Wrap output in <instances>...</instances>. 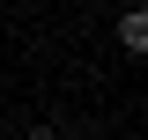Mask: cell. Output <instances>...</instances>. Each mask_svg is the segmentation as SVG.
I'll return each mask as SVG.
<instances>
[{
  "instance_id": "cell-3",
  "label": "cell",
  "mask_w": 148,
  "mask_h": 140,
  "mask_svg": "<svg viewBox=\"0 0 148 140\" xmlns=\"http://www.w3.org/2000/svg\"><path fill=\"white\" fill-rule=\"evenodd\" d=\"M133 140H148V133H133Z\"/></svg>"
},
{
  "instance_id": "cell-2",
  "label": "cell",
  "mask_w": 148,
  "mask_h": 140,
  "mask_svg": "<svg viewBox=\"0 0 148 140\" xmlns=\"http://www.w3.org/2000/svg\"><path fill=\"white\" fill-rule=\"evenodd\" d=\"M22 140H59V125H30V133H22Z\"/></svg>"
},
{
  "instance_id": "cell-1",
  "label": "cell",
  "mask_w": 148,
  "mask_h": 140,
  "mask_svg": "<svg viewBox=\"0 0 148 140\" xmlns=\"http://www.w3.org/2000/svg\"><path fill=\"white\" fill-rule=\"evenodd\" d=\"M119 44H126L133 59H148V7H126V15H119Z\"/></svg>"
}]
</instances>
